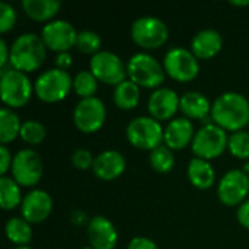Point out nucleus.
<instances>
[{"instance_id":"nucleus-14","label":"nucleus","mask_w":249,"mask_h":249,"mask_svg":"<svg viewBox=\"0 0 249 249\" xmlns=\"http://www.w3.org/2000/svg\"><path fill=\"white\" fill-rule=\"evenodd\" d=\"M76 28L66 19H53L41 29V38L48 50L55 53H66L76 44Z\"/></svg>"},{"instance_id":"nucleus-5","label":"nucleus","mask_w":249,"mask_h":249,"mask_svg":"<svg viewBox=\"0 0 249 249\" xmlns=\"http://www.w3.org/2000/svg\"><path fill=\"white\" fill-rule=\"evenodd\" d=\"M165 128L160 121L155 120L150 115H139L134 117L125 127L127 140L137 149L142 150H153L163 142Z\"/></svg>"},{"instance_id":"nucleus-24","label":"nucleus","mask_w":249,"mask_h":249,"mask_svg":"<svg viewBox=\"0 0 249 249\" xmlns=\"http://www.w3.org/2000/svg\"><path fill=\"white\" fill-rule=\"evenodd\" d=\"M4 233H6V238L16 247H25L34 238L32 225L28 220H25L22 216L20 217L15 216V217L7 219L4 225Z\"/></svg>"},{"instance_id":"nucleus-9","label":"nucleus","mask_w":249,"mask_h":249,"mask_svg":"<svg viewBox=\"0 0 249 249\" xmlns=\"http://www.w3.org/2000/svg\"><path fill=\"white\" fill-rule=\"evenodd\" d=\"M165 71L177 82H190L200 73V61L191 50L175 45L171 47L163 55Z\"/></svg>"},{"instance_id":"nucleus-13","label":"nucleus","mask_w":249,"mask_h":249,"mask_svg":"<svg viewBox=\"0 0 249 249\" xmlns=\"http://www.w3.org/2000/svg\"><path fill=\"white\" fill-rule=\"evenodd\" d=\"M249 193V175L244 169H229L217 184V198L225 206H239Z\"/></svg>"},{"instance_id":"nucleus-17","label":"nucleus","mask_w":249,"mask_h":249,"mask_svg":"<svg viewBox=\"0 0 249 249\" xmlns=\"http://www.w3.org/2000/svg\"><path fill=\"white\" fill-rule=\"evenodd\" d=\"M89 247L93 249H114L118 242V233L114 223L105 216L90 217L86 226Z\"/></svg>"},{"instance_id":"nucleus-44","label":"nucleus","mask_w":249,"mask_h":249,"mask_svg":"<svg viewBox=\"0 0 249 249\" xmlns=\"http://www.w3.org/2000/svg\"><path fill=\"white\" fill-rule=\"evenodd\" d=\"M57 249H61V248H57Z\"/></svg>"},{"instance_id":"nucleus-7","label":"nucleus","mask_w":249,"mask_h":249,"mask_svg":"<svg viewBox=\"0 0 249 249\" xmlns=\"http://www.w3.org/2000/svg\"><path fill=\"white\" fill-rule=\"evenodd\" d=\"M228 140L229 136L226 130L214 123H207L196 131L191 142V150L196 158L212 160L228 149Z\"/></svg>"},{"instance_id":"nucleus-42","label":"nucleus","mask_w":249,"mask_h":249,"mask_svg":"<svg viewBox=\"0 0 249 249\" xmlns=\"http://www.w3.org/2000/svg\"><path fill=\"white\" fill-rule=\"evenodd\" d=\"M12 249H34V248H31V247L25 245V247H15V248H12Z\"/></svg>"},{"instance_id":"nucleus-35","label":"nucleus","mask_w":249,"mask_h":249,"mask_svg":"<svg viewBox=\"0 0 249 249\" xmlns=\"http://www.w3.org/2000/svg\"><path fill=\"white\" fill-rule=\"evenodd\" d=\"M127 249H159L156 242L152 241L150 238L147 236H134L128 245H127Z\"/></svg>"},{"instance_id":"nucleus-12","label":"nucleus","mask_w":249,"mask_h":249,"mask_svg":"<svg viewBox=\"0 0 249 249\" xmlns=\"http://www.w3.org/2000/svg\"><path fill=\"white\" fill-rule=\"evenodd\" d=\"M107 120V107L98 96L80 99L73 109V123L82 133H95Z\"/></svg>"},{"instance_id":"nucleus-32","label":"nucleus","mask_w":249,"mask_h":249,"mask_svg":"<svg viewBox=\"0 0 249 249\" xmlns=\"http://www.w3.org/2000/svg\"><path fill=\"white\" fill-rule=\"evenodd\" d=\"M228 150L232 156L238 159H248L249 158V131L239 130L229 136L228 140Z\"/></svg>"},{"instance_id":"nucleus-2","label":"nucleus","mask_w":249,"mask_h":249,"mask_svg":"<svg viewBox=\"0 0 249 249\" xmlns=\"http://www.w3.org/2000/svg\"><path fill=\"white\" fill-rule=\"evenodd\" d=\"M47 58V47L35 32H25L15 38L10 45V60L13 69L31 73L39 69Z\"/></svg>"},{"instance_id":"nucleus-8","label":"nucleus","mask_w":249,"mask_h":249,"mask_svg":"<svg viewBox=\"0 0 249 249\" xmlns=\"http://www.w3.org/2000/svg\"><path fill=\"white\" fill-rule=\"evenodd\" d=\"M34 92V85L29 76L20 70L12 69L0 74V96L6 107L20 108L25 107Z\"/></svg>"},{"instance_id":"nucleus-40","label":"nucleus","mask_w":249,"mask_h":249,"mask_svg":"<svg viewBox=\"0 0 249 249\" xmlns=\"http://www.w3.org/2000/svg\"><path fill=\"white\" fill-rule=\"evenodd\" d=\"M10 60V47L7 45L6 39H0V67L9 64Z\"/></svg>"},{"instance_id":"nucleus-31","label":"nucleus","mask_w":249,"mask_h":249,"mask_svg":"<svg viewBox=\"0 0 249 249\" xmlns=\"http://www.w3.org/2000/svg\"><path fill=\"white\" fill-rule=\"evenodd\" d=\"M74 47L83 54H92L93 55V54L101 51L102 38L98 32H95L92 29H82L77 32Z\"/></svg>"},{"instance_id":"nucleus-41","label":"nucleus","mask_w":249,"mask_h":249,"mask_svg":"<svg viewBox=\"0 0 249 249\" xmlns=\"http://www.w3.org/2000/svg\"><path fill=\"white\" fill-rule=\"evenodd\" d=\"M229 3L233 6H249V0H231Z\"/></svg>"},{"instance_id":"nucleus-3","label":"nucleus","mask_w":249,"mask_h":249,"mask_svg":"<svg viewBox=\"0 0 249 249\" xmlns=\"http://www.w3.org/2000/svg\"><path fill=\"white\" fill-rule=\"evenodd\" d=\"M163 64L146 51L134 53L127 61V76L142 88L158 89L165 80Z\"/></svg>"},{"instance_id":"nucleus-20","label":"nucleus","mask_w":249,"mask_h":249,"mask_svg":"<svg viewBox=\"0 0 249 249\" xmlns=\"http://www.w3.org/2000/svg\"><path fill=\"white\" fill-rule=\"evenodd\" d=\"M223 47V36L217 29L204 28L191 38V51L198 60H209L216 57Z\"/></svg>"},{"instance_id":"nucleus-33","label":"nucleus","mask_w":249,"mask_h":249,"mask_svg":"<svg viewBox=\"0 0 249 249\" xmlns=\"http://www.w3.org/2000/svg\"><path fill=\"white\" fill-rule=\"evenodd\" d=\"M18 20V13L16 9L7 3V1H0V32L4 34L10 31Z\"/></svg>"},{"instance_id":"nucleus-43","label":"nucleus","mask_w":249,"mask_h":249,"mask_svg":"<svg viewBox=\"0 0 249 249\" xmlns=\"http://www.w3.org/2000/svg\"><path fill=\"white\" fill-rule=\"evenodd\" d=\"M82 249H93L92 247H85V248H82Z\"/></svg>"},{"instance_id":"nucleus-1","label":"nucleus","mask_w":249,"mask_h":249,"mask_svg":"<svg viewBox=\"0 0 249 249\" xmlns=\"http://www.w3.org/2000/svg\"><path fill=\"white\" fill-rule=\"evenodd\" d=\"M212 121L232 133L244 130L249 123V101L239 92H225L212 105Z\"/></svg>"},{"instance_id":"nucleus-11","label":"nucleus","mask_w":249,"mask_h":249,"mask_svg":"<svg viewBox=\"0 0 249 249\" xmlns=\"http://www.w3.org/2000/svg\"><path fill=\"white\" fill-rule=\"evenodd\" d=\"M10 171H12V178L20 187H34L42 178L44 163L41 156L34 149L25 147L13 155Z\"/></svg>"},{"instance_id":"nucleus-27","label":"nucleus","mask_w":249,"mask_h":249,"mask_svg":"<svg viewBox=\"0 0 249 249\" xmlns=\"http://www.w3.org/2000/svg\"><path fill=\"white\" fill-rule=\"evenodd\" d=\"M22 190L20 185L7 175L0 178V204L3 210H13L22 204Z\"/></svg>"},{"instance_id":"nucleus-36","label":"nucleus","mask_w":249,"mask_h":249,"mask_svg":"<svg viewBox=\"0 0 249 249\" xmlns=\"http://www.w3.org/2000/svg\"><path fill=\"white\" fill-rule=\"evenodd\" d=\"M12 162H13V156H12L9 147L1 144L0 146V172H1V177L6 175V172L12 168Z\"/></svg>"},{"instance_id":"nucleus-29","label":"nucleus","mask_w":249,"mask_h":249,"mask_svg":"<svg viewBox=\"0 0 249 249\" xmlns=\"http://www.w3.org/2000/svg\"><path fill=\"white\" fill-rule=\"evenodd\" d=\"M98 79L90 70H79L73 76V89L80 99L95 96V92L98 90Z\"/></svg>"},{"instance_id":"nucleus-37","label":"nucleus","mask_w":249,"mask_h":249,"mask_svg":"<svg viewBox=\"0 0 249 249\" xmlns=\"http://www.w3.org/2000/svg\"><path fill=\"white\" fill-rule=\"evenodd\" d=\"M236 219L241 226H244L245 229H249V198H247L242 204L238 206Z\"/></svg>"},{"instance_id":"nucleus-22","label":"nucleus","mask_w":249,"mask_h":249,"mask_svg":"<svg viewBox=\"0 0 249 249\" xmlns=\"http://www.w3.org/2000/svg\"><path fill=\"white\" fill-rule=\"evenodd\" d=\"M187 177L196 188L209 190L216 181V171L210 160L194 156L187 165Z\"/></svg>"},{"instance_id":"nucleus-19","label":"nucleus","mask_w":249,"mask_h":249,"mask_svg":"<svg viewBox=\"0 0 249 249\" xmlns=\"http://www.w3.org/2000/svg\"><path fill=\"white\" fill-rule=\"evenodd\" d=\"M194 134H196L194 124L190 118L175 117L165 127L163 142L169 149L181 150V149H185L188 144H191Z\"/></svg>"},{"instance_id":"nucleus-26","label":"nucleus","mask_w":249,"mask_h":249,"mask_svg":"<svg viewBox=\"0 0 249 249\" xmlns=\"http://www.w3.org/2000/svg\"><path fill=\"white\" fill-rule=\"evenodd\" d=\"M22 121L19 115L9 107H3L0 109V143L7 146L12 143L20 131Z\"/></svg>"},{"instance_id":"nucleus-16","label":"nucleus","mask_w":249,"mask_h":249,"mask_svg":"<svg viewBox=\"0 0 249 249\" xmlns=\"http://www.w3.org/2000/svg\"><path fill=\"white\" fill-rule=\"evenodd\" d=\"M179 99L181 96L172 88L160 86L149 95L147 111L158 121H171L179 109Z\"/></svg>"},{"instance_id":"nucleus-30","label":"nucleus","mask_w":249,"mask_h":249,"mask_svg":"<svg viewBox=\"0 0 249 249\" xmlns=\"http://www.w3.org/2000/svg\"><path fill=\"white\" fill-rule=\"evenodd\" d=\"M19 137L26 144L36 146V144H41L45 140L47 128L38 120H26V121L22 123V127H20V131H19Z\"/></svg>"},{"instance_id":"nucleus-15","label":"nucleus","mask_w":249,"mask_h":249,"mask_svg":"<svg viewBox=\"0 0 249 249\" xmlns=\"http://www.w3.org/2000/svg\"><path fill=\"white\" fill-rule=\"evenodd\" d=\"M53 212L51 196L41 188H34L23 196L20 204V214L31 225L42 223Z\"/></svg>"},{"instance_id":"nucleus-23","label":"nucleus","mask_w":249,"mask_h":249,"mask_svg":"<svg viewBox=\"0 0 249 249\" xmlns=\"http://www.w3.org/2000/svg\"><path fill=\"white\" fill-rule=\"evenodd\" d=\"M22 7L25 13L38 22H50L61 9L60 0H23Z\"/></svg>"},{"instance_id":"nucleus-25","label":"nucleus","mask_w":249,"mask_h":249,"mask_svg":"<svg viewBox=\"0 0 249 249\" xmlns=\"http://www.w3.org/2000/svg\"><path fill=\"white\" fill-rule=\"evenodd\" d=\"M112 99L114 104L124 111L134 109L140 101V86L131 82L130 79H125L114 88Z\"/></svg>"},{"instance_id":"nucleus-4","label":"nucleus","mask_w":249,"mask_h":249,"mask_svg":"<svg viewBox=\"0 0 249 249\" xmlns=\"http://www.w3.org/2000/svg\"><path fill=\"white\" fill-rule=\"evenodd\" d=\"M73 88V77L67 70H61L57 67L47 69L41 71L34 83L35 95L48 104L63 101L70 89Z\"/></svg>"},{"instance_id":"nucleus-34","label":"nucleus","mask_w":249,"mask_h":249,"mask_svg":"<svg viewBox=\"0 0 249 249\" xmlns=\"http://www.w3.org/2000/svg\"><path fill=\"white\" fill-rule=\"evenodd\" d=\"M70 160L73 163V166H76L77 169H89L93 166V162H95V156L92 155V152L89 149H85V147H77L74 149V152L71 153L70 156Z\"/></svg>"},{"instance_id":"nucleus-39","label":"nucleus","mask_w":249,"mask_h":249,"mask_svg":"<svg viewBox=\"0 0 249 249\" xmlns=\"http://www.w3.org/2000/svg\"><path fill=\"white\" fill-rule=\"evenodd\" d=\"M89 217H88V214L83 212V210H79V209H76V210H73L71 213H70V222L73 223V225H76V226H88V223H89Z\"/></svg>"},{"instance_id":"nucleus-21","label":"nucleus","mask_w":249,"mask_h":249,"mask_svg":"<svg viewBox=\"0 0 249 249\" xmlns=\"http://www.w3.org/2000/svg\"><path fill=\"white\" fill-rule=\"evenodd\" d=\"M212 105L209 96L200 90H187L179 99V109L190 120H204L212 112Z\"/></svg>"},{"instance_id":"nucleus-10","label":"nucleus","mask_w":249,"mask_h":249,"mask_svg":"<svg viewBox=\"0 0 249 249\" xmlns=\"http://www.w3.org/2000/svg\"><path fill=\"white\" fill-rule=\"evenodd\" d=\"M89 70L99 82L112 85L114 88L127 79V63L109 50H101L89 60Z\"/></svg>"},{"instance_id":"nucleus-18","label":"nucleus","mask_w":249,"mask_h":249,"mask_svg":"<svg viewBox=\"0 0 249 249\" xmlns=\"http://www.w3.org/2000/svg\"><path fill=\"white\" fill-rule=\"evenodd\" d=\"M127 160L125 156L114 149H108L95 156V162L92 166L93 174L104 181H112L123 175L125 171Z\"/></svg>"},{"instance_id":"nucleus-6","label":"nucleus","mask_w":249,"mask_h":249,"mask_svg":"<svg viewBox=\"0 0 249 249\" xmlns=\"http://www.w3.org/2000/svg\"><path fill=\"white\" fill-rule=\"evenodd\" d=\"M130 34L139 47L144 50H156L166 42L169 36V28L160 18L144 15L133 20Z\"/></svg>"},{"instance_id":"nucleus-28","label":"nucleus","mask_w":249,"mask_h":249,"mask_svg":"<svg viewBox=\"0 0 249 249\" xmlns=\"http://www.w3.org/2000/svg\"><path fill=\"white\" fill-rule=\"evenodd\" d=\"M149 163H150V166L156 172H159V174H168L175 166V155H174V150L169 149L165 143L160 144V146H158L156 149H153L149 153Z\"/></svg>"},{"instance_id":"nucleus-38","label":"nucleus","mask_w":249,"mask_h":249,"mask_svg":"<svg viewBox=\"0 0 249 249\" xmlns=\"http://www.w3.org/2000/svg\"><path fill=\"white\" fill-rule=\"evenodd\" d=\"M54 64L57 69H61V70H69L73 64V57L69 51L66 53H57L55 58H54Z\"/></svg>"}]
</instances>
